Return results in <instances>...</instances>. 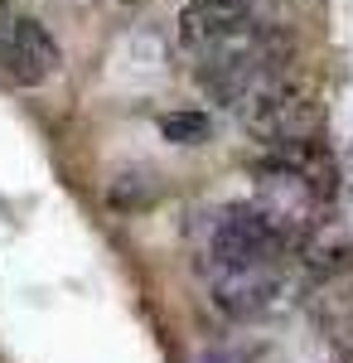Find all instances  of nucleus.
Segmentation results:
<instances>
[{
    "label": "nucleus",
    "instance_id": "obj_1",
    "mask_svg": "<svg viewBox=\"0 0 353 363\" xmlns=\"http://www.w3.org/2000/svg\"><path fill=\"white\" fill-rule=\"evenodd\" d=\"M286 238L271 228V218L257 203H237L213 223L208 238V262L218 272H242V267H262V262H281L286 257Z\"/></svg>",
    "mask_w": 353,
    "mask_h": 363
},
{
    "label": "nucleus",
    "instance_id": "obj_2",
    "mask_svg": "<svg viewBox=\"0 0 353 363\" xmlns=\"http://www.w3.org/2000/svg\"><path fill=\"white\" fill-rule=\"evenodd\" d=\"M58 68H63V49H58V39L49 34V25L20 15V20H10V25L0 29V73L10 83L44 87Z\"/></svg>",
    "mask_w": 353,
    "mask_h": 363
},
{
    "label": "nucleus",
    "instance_id": "obj_3",
    "mask_svg": "<svg viewBox=\"0 0 353 363\" xmlns=\"http://www.w3.org/2000/svg\"><path fill=\"white\" fill-rule=\"evenodd\" d=\"M252 20H257V10L242 0H189L179 10V49L189 58H203L208 49H218L228 34H237Z\"/></svg>",
    "mask_w": 353,
    "mask_h": 363
},
{
    "label": "nucleus",
    "instance_id": "obj_4",
    "mask_svg": "<svg viewBox=\"0 0 353 363\" xmlns=\"http://www.w3.org/2000/svg\"><path fill=\"white\" fill-rule=\"evenodd\" d=\"M276 286V262H262V267H242V272H218L213 277V291H218V306L228 315H257V310L271 306Z\"/></svg>",
    "mask_w": 353,
    "mask_h": 363
},
{
    "label": "nucleus",
    "instance_id": "obj_5",
    "mask_svg": "<svg viewBox=\"0 0 353 363\" xmlns=\"http://www.w3.org/2000/svg\"><path fill=\"white\" fill-rule=\"evenodd\" d=\"M160 136L169 145H203V140H213V116L208 112H164L160 116Z\"/></svg>",
    "mask_w": 353,
    "mask_h": 363
},
{
    "label": "nucleus",
    "instance_id": "obj_6",
    "mask_svg": "<svg viewBox=\"0 0 353 363\" xmlns=\"http://www.w3.org/2000/svg\"><path fill=\"white\" fill-rule=\"evenodd\" d=\"M10 25V0H0V29Z\"/></svg>",
    "mask_w": 353,
    "mask_h": 363
},
{
    "label": "nucleus",
    "instance_id": "obj_7",
    "mask_svg": "<svg viewBox=\"0 0 353 363\" xmlns=\"http://www.w3.org/2000/svg\"><path fill=\"white\" fill-rule=\"evenodd\" d=\"M102 5H140V0H102Z\"/></svg>",
    "mask_w": 353,
    "mask_h": 363
},
{
    "label": "nucleus",
    "instance_id": "obj_8",
    "mask_svg": "<svg viewBox=\"0 0 353 363\" xmlns=\"http://www.w3.org/2000/svg\"><path fill=\"white\" fill-rule=\"evenodd\" d=\"M242 5H252V10H262V5H267V0H242Z\"/></svg>",
    "mask_w": 353,
    "mask_h": 363
}]
</instances>
